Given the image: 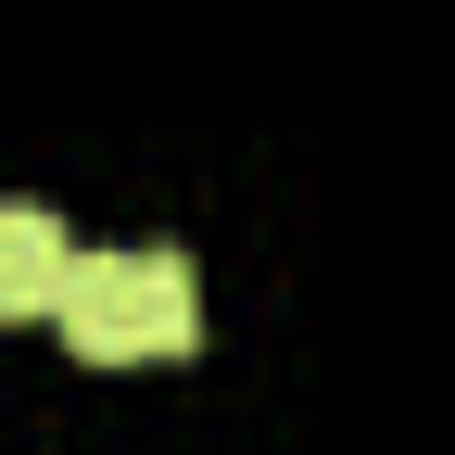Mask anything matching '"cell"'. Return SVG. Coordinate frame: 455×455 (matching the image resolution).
Instances as JSON below:
<instances>
[{"label":"cell","mask_w":455,"mask_h":455,"mask_svg":"<svg viewBox=\"0 0 455 455\" xmlns=\"http://www.w3.org/2000/svg\"><path fill=\"white\" fill-rule=\"evenodd\" d=\"M64 355L76 367H178L190 341H203V278L178 241H114L76 266V291H64Z\"/></svg>","instance_id":"1"},{"label":"cell","mask_w":455,"mask_h":455,"mask_svg":"<svg viewBox=\"0 0 455 455\" xmlns=\"http://www.w3.org/2000/svg\"><path fill=\"white\" fill-rule=\"evenodd\" d=\"M76 228L51 215V203H0V316L13 329H51L64 316V291H76Z\"/></svg>","instance_id":"2"}]
</instances>
